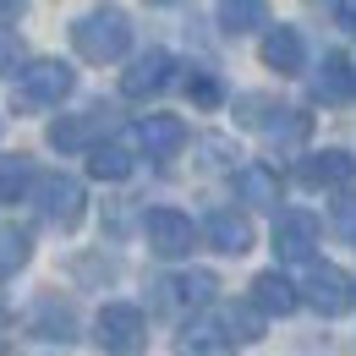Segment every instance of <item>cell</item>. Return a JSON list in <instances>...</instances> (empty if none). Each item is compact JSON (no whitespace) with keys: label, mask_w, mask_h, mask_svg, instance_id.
<instances>
[{"label":"cell","mask_w":356,"mask_h":356,"mask_svg":"<svg viewBox=\"0 0 356 356\" xmlns=\"http://www.w3.org/2000/svg\"><path fill=\"white\" fill-rule=\"evenodd\" d=\"M170 72H176V60L165 49H148V55H137L132 66L121 72V93L127 99H154V93L170 83Z\"/></svg>","instance_id":"cell-9"},{"label":"cell","mask_w":356,"mask_h":356,"mask_svg":"<svg viewBox=\"0 0 356 356\" xmlns=\"http://www.w3.org/2000/svg\"><path fill=\"white\" fill-rule=\"evenodd\" d=\"M72 44H77L83 60L110 66V60H121V55L132 49V17H127L121 6H99V11H88V17L72 22Z\"/></svg>","instance_id":"cell-1"},{"label":"cell","mask_w":356,"mask_h":356,"mask_svg":"<svg viewBox=\"0 0 356 356\" xmlns=\"http://www.w3.org/2000/svg\"><path fill=\"white\" fill-rule=\"evenodd\" d=\"M252 302H258L268 318H285V312L302 307V285H291L280 268H264V274L252 280Z\"/></svg>","instance_id":"cell-14"},{"label":"cell","mask_w":356,"mask_h":356,"mask_svg":"<svg viewBox=\"0 0 356 356\" xmlns=\"http://www.w3.org/2000/svg\"><path fill=\"white\" fill-rule=\"evenodd\" d=\"M302 302L312 312H323V318H346L356 307V280L334 264H312L307 280H302Z\"/></svg>","instance_id":"cell-4"},{"label":"cell","mask_w":356,"mask_h":356,"mask_svg":"<svg viewBox=\"0 0 356 356\" xmlns=\"http://www.w3.org/2000/svg\"><path fill=\"white\" fill-rule=\"evenodd\" d=\"M154 6H170V0H154Z\"/></svg>","instance_id":"cell-32"},{"label":"cell","mask_w":356,"mask_h":356,"mask_svg":"<svg viewBox=\"0 0 356 356\" xmlns=\"http://www.w3.org/2000/svg\"><path fill=\"white\" fill-rule=\"evenodd\" d=\"M176 356H236V334L214 318H197L176 334Z\"/></svg>","instance_id":"cell-11"},{"label":"cell","mask_w":356,"mask_h":356,"mask_svg":"<svg viewBox=\"0 0 356 356\" xmlns=\"http://www.w3.org/2000/svg\"><path fill=\"white\" fill-rule=\"evenodd\" d=\"M88 176L93 181H127L132 176V154L121 143H93L88 148Z\"/></svg>","instance_id":"cell-23"},{"label":"cell","mask_w":356,"mask_h":356,"mask_svg":"<svg viewBox=\"0 0 356 356\" xmlns=\"http://www.w3.org/2000/svg\"><path fill=\"white\" fill-rule=\"evenodd\" d=\"M220 28L225 33H264L268 0H220Z\"/></svg>","instance_id":"cell-21"},{"label":"cell","mask_w":356,"mask_h":356,"mask_svg":"<svg viewBox=\"0 0 356 356\" xmlns=\"http://www.w3.org/2000/svg\"><path fill=\"white\" fill-rule=\"evenodd\" d=\"M110 127V110L104 104H93L83 115H60V121H49V148H60V154H83L93 148V137Z\"/></svg>","instance_id":"cell-7"},{"label":"cell","mask_w":356,"mask_h":356,"mask_svg":"<svg viewBox=\"0 0 356 356\" xmlns=\"http://www.w3.org/2000/svg\"><path fill=\"white\" fill-rule=\"evenodd\" d=\"M312 247H318V220H312L307 209H291V214L274 220V252L285 264H307Z\"/></svg>","instance_id":"cell-8"},{"label":"cell","mask_w":356,"mask_h":356,"mask_svg":"<svg viewBox=\"0 0 356 356\" xmlns=\"http://www.w3.org/2000/svg\"><path fill=\"white\" fill-rule=\"evenodd\" d=\"M143 340H148V318H143L132 302L99 307V318H93V346H99V351L132 356V351H143Z\"/></svg>","instance_id":"cell-3"},{"label":"cell","mask_w":356,"mask_h":356,"mask_svg":"<svg viewBox=\"0 0 356 356\" xmlns=\"http://www.w3.org/2000/svg\"><path fill=\"white\" fill-rule=\"evenodd\" d=\"M236 110H241V127H258V132H264V121L280 110V104H274V99H264V93H252V99H241Z\"/></svg>","instance_id":"cell-28"},{"label":"cell","mask_w":356,"mask_h":356,"mask_svg":"<svg viewBox=\"0 0 356 356\" xmlns=\"http://www.w3.org/2000/svg\"><path fill=\"white\" fill-rule=\"evenodd\" d=\"M33 197H39V220L55 225V230H77L83 214H88V192L72 176H44L33 186Z\"/></svg>","instance_id":"cell-5"},{"label":"cell","mask_w":356,"mask_h":356,"mask_svg":"<svg viewBox=\"0 0 356 356\" xmlns=\"http://www.w3.org/2000/svg\"><path fill=\"white\" fill-rule=\"evenodd\" d=\"M0 132H6V121H0Z\"/></svg>","instance_id":"cell-33"},{"label":"cell","mask_w":356,"mask_h":356,"mask_svg":"<svg viewBox=\"0 0 356 356\" xmlns=\"http://www.w3.org/2000/svg\"><path fill=\"white\" fill-rule=\"evenodd\" d=\"M143 230H148V247H154L159 258H186L192 241H197V225L186 220L181 209H148Z\"/></svg>","instance_id":"cell-6"},{"label":"cell","mask_w":356,"mask_h":356,"mask_svg":"<svg viewBox=\"0 0 356 356\" xmlns=\"http://www.w3.org/2000/svg\"><path fill=\"white\" fill-rule=\"evenodd\" d=\"M264 66L268 72H302L307 66V44H302V33L296 28H264Z\"/></svg>","instance_id":"cell-15"},{"label":"cell","mask_w":356,"mask_h":356,"mask_svg":"<svg viewBox=\"0 0 356 356\" xmlns=\"http://www.w3.org/2000/svg\"><path fill=\"white\" fill-rule=\"evenodd\" d=\"M28 66V49L17 39V28H0V77H17Z\"/></svg>","instance_id":"cell-26"},{"label":"cell","mask_w":356,"mask_h":356,"mask_svg":"<svg viewBox=\"0 0 356 356\" xmlns=\"http://www.w3.org/2000/svg\"><path fill=\"white\" fill-rule=\"evenodd\" d=\"M186 93H192V104H203V110H214V104L225 99V88H220L214 72H192V77H186Z\"/></svg>","instance_id":"cell-27"},{"label":"cell","mask_w":356,"mask_h":356,"mask_svg":"<svg viewBox=\"0 0 356 356\" xmlns=\"http://www.w3.org/2000/svg\"><path fill=\"white\" fill-rule=\"evenodd\" d=\"M356 176V159L346 148H323V154H307L302 165H296V181L302 186H346Z\"/></svg>","instance_id":"cell-12"},{"label":"cell","mask_w":356,"mask_h":356,"mask_svg":"<svg viewBox=\"0 0 356 356\" xmlns=\"http://www.w3.org/2000/svg\"><path fill=\"white\" fill-rule=\"evenodd\" d=\"M236 197H241L247 209H280V170L241 165V170H236Z\"/></svg>","instance_id":"cell-16"},{"label":"cell","mask_w":356,"mask_h":356,"mask_svg":"<svg viewBox=\"0 0 356 356\" xmlns=\"http://www.w3.org/2000/svg\"><path fill=\"white\" fill-rule=\"evenodd\" d=\"M340 225H356V197H340Z\"/></svg>","instance_id":"cell-31"},{"label":"cell","mask_w":356,"mask_h":356,"mask_svg":"<svg viewBox=\"0 0 356 356\" xmlns=\"http://www.w3.org/2000/svg\"><path fill=\"white\" fill-rule=\"evenodd\" d=\"M77 88V72L66 60H28L17 72V110H49Z\"/></svg>","instance_id":"cell-2"},{"label":"cell","mask_w":356,"mask_h":356,"mask_svg":"<svg viewBox=\"0 0 356 356\" xmlns=\"http://www.w3.org/2000/svg\"><path fill=\"white\" fill-rule=\"evenodd\" d=\"M28 258H33V236L22 225L0 220V280H17L28 268Z\"/></svg>","instance_id":"cell-20"},{"label":"cell","mask_w":356,"mask_h":356,"mask_svg":"<svg viewBox=\"0 0 356 356\" xmlns=\"http://www.w3.org/2000/svg\"><path fill=\"white\" fill-rule=\"evenodd\" d=\"M334 11H340V22H351V28H356V0H334Z\"/></svg>","instance_id":"cell-30"},{"label":"cell","mask_w":356,"mask_h":356,"mask_svg":"<svg viewBox=\"0 0 356 356\" xmlns=\"http://www.w3.org/2000/svg\"><path fill=\"white\" fill-rule=\"evenodd\" d=\"M137 143L148 148V159H176L181 148H186V127H181L176 115H143L137 121Z\"/></svg>","instance_id":"cell-13"},{"label":"cell","mask_w":356,"mask_h":356,"mask_svg":"<svg viewBox=\"0 0 356 356\" xmlns=\"http://www.w3.org/2000/svg\"><path fill=\"white\" fill-rule=\"evenodd\" d=\"M28 329L39 340H77V312H72V302H60V296H44L33 307V318H28Z\"/></svg>","instance_id":"cell-18"},{"label":"cell","mask_w":356,"mask_h":356,"mask_svg":"<svg viewBox=\"0 0 356 356\" xmlns=\"http://www.w3.org/2000/svg\"><path fill=\"white\" fill-rule=\"evenodd\" d=\"M220 323L236 334V346H252V340H264V307H258V302H252V307H225Z\"/></svg>","instance_id":"cell-25"},{"label":"cell","mask_w":356,"mask_h":356,"mask_svg":"<svg viewBox=\"0 0 356 356\" xmlns=\"http://www.w3.org/2000/svg\"><path fill=\"white\" fill-rule=\"evenodd\" d=\"M33 186H39V176H33V159H28V154H11V159H0V209L22 203Z\"/></svg>","instance_id":"cell-19"},{"label":"cell","mask_w":356,"mask_h":356,"mask_svg":"<svg viewBox=\"0 0 356 356\" xmlns=\"http://www.w3.org/2000/svg\"><path fill=\"white\" fill-rule=\"evenodd\" d=\"M312 93L323 99V104H340V99H351L356 93V72H351V60L334 49V55H323V66L312 72Z\"/></svg>","instance_id":"cell-17"},{"label":"cell","mask_w":356,"mask_h":356,"mask_svg":"<svg viewBox=\"0 0 356 356\" xmlns=\"http://www.w3.org/2000/svg\"><path fill=\"white\" fill-rule=\"evenodd\" d=\"M165 291H176L181 307H209V302H214V291H220V274H209V268H192V274H181L176 285H165Z\"/></svg>","instance_id":"cell-24"},{"label":"cell","mask_w":356,"mask_h":356,"mask_svg":"<svg viewBox=\"0 0 356 356\" xmlns=\"http://www.w3.org/2000/svg\"><path fill=\"white\" fill-rule=\"evenodd\" d=\"M312 132V115H302V110H274L264 121V137L274 143V148H302Z\"/></svg>","instance_id":"cell-22"},{"label":"cell","mask_w":356,"mask_h":356,"mask_svg":"<svg viewBox=\"0 0 356 356\" xmlns=\"http://www.w3.org/2000/svg\"><path fill=\"white\" fill-rule=\"evenodd\" d=\"M203 154H209V165H230V143L225 137H203Z\"/></svg>","instance_id":"cell-29"},{"label":"cell","mask_w":356,"mask_h":356,"mask_svg":"<svg viewBox=\"0 0 356 356\" xmlns=\"http://www.w3.org/2000/svg\"><path fill=\"white\" fill-rule=\"evenodd\" d=\"M203 236H209V247L225 252V258L252 252V220H247V214H236V209H214V214L203 220Z\"/></svg>","instance_id":"cell-10"}]
</instances>
